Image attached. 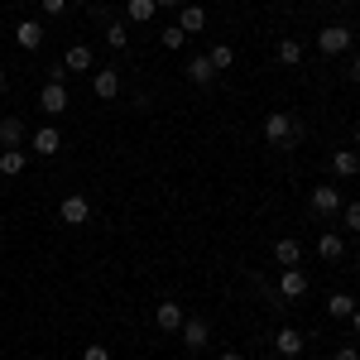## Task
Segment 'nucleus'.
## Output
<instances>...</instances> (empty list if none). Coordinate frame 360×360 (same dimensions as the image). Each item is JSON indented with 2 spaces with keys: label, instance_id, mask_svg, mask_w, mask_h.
<instances>
[{
  "label": "nucleus",
  "instance_id": "obj_1",
  "mask_svg": "<svg viewBox=\"0 0 360 360\" xmlns=\"http://www.w3.org/2000/svg\"><path fill=\"white\" fill-rule=\"evenodd\" d=\"M303 135H307V125L298 120V115H288V111H269L264 115V139H269L274 149H293Z\"/></svg>",
  "mask_w": 360,
  "mask_h": 360
},
{
  "label": "nucleus",
  "instance_id": "obj_2",
  "mask_svg": "<svg viewBox=\"0 0 360 360\" xmlns=\"http://www.w3.org/2000/svg\"><path fill=\"white\" fill-rule=\"evenodd\" d=\"M307 207H312V217H341V207H346V197L336 183H317L312 193H307Z\"/></svg>",
  "mask_w": 360,
  "mask_h": 360
},
{
  "label": "nucleus",
  "instance_id": "obj_3",
  "mask_svg": "<svg viewBox=\"0 0 360 360\" xmlns=\"http://www.w3.org/2000/svg\"><path fill=\"white\" fill-rule=\"evenodd\" d=\"M317 49H322L327 58L351 53V49H356V29H351V25H327L322 34H317Z\"/></svg>",
  "mask_w": 360,
  "mask_h": 360
},
{
  "label": "nucleus",
  "instance_id": "obj_4",
  "mask_svg": "<svg viewBox=\"0 0 360 360\" xmlns=\"http://www.w3.org/2000/svg\"><path fill=\"white\" fill-rule=\"evenodd\" d=\"M68 106H72V96H68V86H63V82H44V86H39V111H44V115H63Z\"/></svg>",
  "mask_w": 360,
  "mask_h": 360
},
{
  "label": "nucleus",
  "instance_id": "obj_5",
  "mask_svg": "<svg viewBox=\"0 0 360 360\" xmlns=\"http://www.w3.org/2000/svg\"><path fill=\"white\" fill-rule=\"evenodd\" d=\"M183 322H188V312H183L178 298H164V303L154 307V327L159 332H183Z\"/></svg>",
  "mask_w": 360,
  "mask_h": 360
},
{
  "label": "nucleus",
  "instance_id": "obj_6",
  "mask_svg": "<svg viewBox=\"0 0 360 360\" xmlns=\"http://www.w3.org/2000/svg\"><path fill=\"white\" fill-rule=\"evenodd\" d=\"M58 217H63L68 226H86L91 221V202H86L82 193H68L63 202H58Z\"/></svg>",
  "mask_w": 360,
  "mask_h": 360
},
{
  "label": "nucleus",
  "instance_id": "obj_7",
  "mask_svg": "<svg viewBox=\"0 0 360 360\" xmlns=\"http://www.w3.org/2000/svg\"><path fill=\"white\" fill-rule=\"evenodd\" d=\"M303 346H307V336L298 332V327H278L274 332V356L293 360V356H303Z\"/></svg>",
  "mask_w": 360,
  "mask_h": 360
},
{
  "label": "nucleus",
  "instance_id": "obj_8",
  "mask_svg": "<svg viewBox=\"0 0 360 360\" xmlns=\"http://www.w3.org/2000/svg\"><path fill=\"white\" fill-rule=\"evenodd\" d=\"M207 341H212V327H207L202 317H188V322H183V346H188L193 356H202V351H207Z\"/></svg>",
  "mask_w": 360,
  "mask_h": 360
},
{
  "label": "nucleus",
  "instance_id": "obj_9",
  "mask_svg": "<svg viewBox=\"0 0 360 360\" xmlns=\"http://www.w3.org/2000/svg\"><path fill=\"white\" fill-rule=\"evenodd\" d=\"M91 91H96V101H115V96H120V72H115V68H96Z\"/></svg>",
  "mask_w": 360,
  "mask_h": 360
},
{
  "label": "nucleus",
  "instance_id": "obj_10",
  "mask_svg": "<svg viewBox=\"0 0 360 360\" xmlns=\"http://www.w3.org/2000/svg\"><path fill=\"white\" fill-rule=\"evenodd\" d=\"M29 149H34L39 159H53L58 149H63V135H58L53 125H44V130H34V139H29Z\"/></svg>",
  "mask_w": 360,
  "mask_h": 360
},
{
  "label": "nucleus",
  "instance_id": "obj_11",
  "mask_svg": "<svg viewBox=\"0 0 360 360\" xmlns=\"http://www.w3.org/2000/svg\"><path fill=\"white\" fill-rule=\"evenodd\" d=\"M274 264H278V269H298V264H303V245H298L293 236L274 240Z\"/></svg>",
  "mask_w": 360,
  "mask_h": 360
},
{
  "label": "nucleus",
  "instance_id": "obj_12",
  "mask_svg": "<svg viewBox=\"0 0 360 360\" xmlns=\"http://www.w3.org/2000/svg\"><path fill=\"white\" fill-rule=\"evenodd\" d=\"M178 29H183V34H202V29H207V10H202V5H188V0H183V5H178Z\"/></svg>",
  "mask_w": 360,
  "mask_h": 360
},
{
  "label": "nucleus",
  "instance_id": "obj_13",
  "mask_svg": "<svg viewBox=\"0 0 360 360\" xmlns=\"http://www.w3.org/2000/svg\"><path fill=\"white\" fill-rule=\"evenodd\" d=\"M307 293V274L303 269H283V278H278V298L288 303V298H303Z\"/></svg>",
  "mask_w": 360,
  "mask_h": 360
},
{
  "label": "nucleus",
  "instance_id": "obj_14",
  "mask_svg": "<svg viewBox=\"0 0 360 360\" xmlns=\"http://www.w3.org/2000/svg\"><path fill=\"white\" fill-rule=\"evenodd\" d=\"M15 44H20L25 53H34V49L44 44V29H39V20H20V25H15Z\"/></svg>",
  "mask_w": 360,
  "mask_h": 360
},
{
  "label": "nucleus",
  "instance_id": "obj_15",
  "mask_svg": "<svg viewBox=\"0 0 360 360\" xmlns=\"http://www.w3.org/2000/svg\"><path fill=\"white\" fill-rule=\"evenodd\" d=\"M63 68L68 72H91L96 63H91V44H72L68 53H63Z\"/></svg>",
  "mask_w": 360,
  "mask_h": 360
},
{
  "label": "nucleus",
  "instance_id": "obj_16",
  "mask_svg": "<svg viewBox=\"0 0 360 360\" xmlns=\"http://www.w3.org/2000/svg\"><path fill=\"white\" fill-rule=\"evenodd\" d=\"M188 82H193V86H212V82H217V68H212V58H207V53H197L193 63H188Z\"/></svg>",
  "mask_w": 360,
  "mask_h": 360
},
{
  "label": "nucleus",
  "instance_id": "obj_17",
  "mask_svg": "<svg viewBox=\"0 0 360 360\" xmlns=\"http://www.w3.org/2000/svg\"><path fill=\"white\" fill-rule=\"evenodd\" d=\"M25 144V120L20 115H5L0 120V149H20Z\"/></svg>",
  "mask_w": 360,
  "mask_h": 360
},
{
  "label": "nucleus",
  "instance_id": "obj_18",
  "mask_svg": "<svg viewBox=\"0 0 360 360\" xmlns=\"http://www.w3.org/2000/svg\"><path fill=\"white\" fill-rule=\"evenodd\" d=\"M332 173H336V178H356V173H360V154H356V149H336V154H332Z\"/></svg>",
  "mask_w": 360,
  "mask_h": 360
},
{
  "label": "nucleus",
  "instance_id": "obj_19",
  "mask_svg": "<svg viewBox=\"0 0 360 360\" xmlns=\"http://www.w3.org/2000/svg\"><path fill=\"white\" fill-rule=\"evenodd\" d=\"M274 63L278 68H298V63H303V44H298V39H278Z\"/></svg>",
  "mask_w": 360,
  "mask_h": 360
},
{
  "label": "nucleus",
  "instance_id": "obj_20",
  "mask_svg": "<svg viewBox=\"0 0 360 360\" xmlns=\"http://www.w3.org/2000/svg\"><path fill=\"white\" fill-rule=\"evenodd\" d=\"M125 15H130V25H149L159 15V5L154 0H125Z\"/></svg>",
  "mask_w": 360,
  "mask_h": 360
},
{
  "label": "nucleus",
  "instance_id": "obj_21",
  "mask_svg": "<svg viewBox=\"0 0 360 360\" xmlns=\"http://www.w3.org/2000/svg\"><path fill=\"white\" fill-rule=\"evenodd\" d=\"M25 149H0V173H5V178H20V173H25Z\"/></svg>",
  "mask_w": 360,
  "mask_h": 360
},
{
  "label": "nucleus",
  "instance_id": "obj_22",
  "mask_svg": "<svg viewBox=\"0 0 360 360\" xmlns=\"http://www.w3.org/2000/svg\"><path fill=\"white\" fill-rule=\"evenodd\" d=\"M351 312H356V298H351V293H332V298H327V317H336V322H346Z\"/></svg>",
  "mask_w": 360,
  "mask_h": 360
},
{
  "label": "nucleus",
  "instance_id": "obj_23",
  "mask_svg": "<svg viewBox=\"0 0 360 360\" xmlns=\"http://www.w3.org/2000/svg\"><path fill=\"white\" fill-rule=\"evenodd\" d=\"M317 255H322V259H346V240H341V236H332V231H327V236H322V240H317Z\"/></svg>",
  "mask_w": 360,
  "mask_h": 360
},
{
  "label": "nucleus",
  "instance_id": "obj_24",
  "mask_svg": "<svg viewBox=\"0 0 360 360\" xmlns=\"http://www.w3.org/2000/svg\"><path fill=\"white\" fill-rule=\"evenodd\" d=\"M101 39H106V49H115V53H120V49L130 44V29L120 25V20H111V25L101 29Z\"/></svg>",
  "mask_w": 360,
  "mask_h": 360
},
{
  "label": "nucleus",
  "instance_id": "obj_25",
  "mask_svg": "<svg viewBox=\"0 0 360 360\" xmlns=\"http://www.w3.org/2000/svg\"><path fill=\"white\" fill-rule=\"evenodd\" d=\"M212 68H217V72H226V68H231V63H236V49H231V44H212Z\"/></svg>",
  "mask_w": 360,
  "mask_h": 360
},
{
  "label": "nucleus",
  "instance_id": "obj_26",
  "mask_svg": "<svg viewBox=\"0 0 360 360\" xmlns=\"http://www.w3.org/2000/svg\"><path fill=\"white\" fill-rule=\"evenodd\" d=\"M159 44H164L168 53H178V49L188 44V34H183V29H178V25H168V29H159Z\"/></svg>",
  "mask_w": 360,
  "mask_h": 360
},
{
  "label": "nucleus",
  "instance_id": "obj_27",
  "mask_svg": "<svg viewBox=\"0 0 360 360\" xmlns=\"http://www.w3.org/2000/svg\"><path fill=\"white\" fill-rule=\"evenodd\" d=\"M341 217H346V231H360V202H346Z\"/></svg>",
  "mask_w": 360,
  "mask_h": 360
},
{
  "label": "nucleus",
  "instance_id": "obj_28",
  "mask_svg": "<svg viewBox=\"0 0 360 360\" xmlns=\"http://www.w3.org/2000/svg\"><path fill=\"white\" fill-rule=\"evenodd\" d=\"M39 10H44V15H68V0H39Z\"/></svg>",
  "mask_w": 360,
  "mask_h": 360
},
{
  "label": "nucleus",
  "instance_id": "obj_29",
  "mask_svg": "<svg viewBox=\"0 0 360 360\" xmlns=\"http://www.w3.org/2000/svg\"><path fill=\"white\" fill-rule=\"evenodd\" d=\"M346 77H351V82L360 86V49H356V53H351V63H346Z\"/></svg>",
  "mask_w": 360,
  "mask_h": 360
},
{
  "label": "nucleus",
  "instance_id": "obj_30",
  "mask_svg": "<svg viewBox=\"0 0 360 360\" xmlns=\"http://www.w3.org/2000/svg\"><path fill=\"white\" fill-rule=\"evenodd\" d=\"M82 360H111V351H106V346H86Z\"/></svg>",
  "mask_w": 360,
  "mask_h": 360
},
{
  "label": "nucleus",
  "instance_id": "obj_31",
  "mask_svg": "<svg viewBox=\"0 0 360 360\" xmlns=\"http://www.w3.org/2000/svg\"><path fill=\"white\" fill-rule=\"evenodd\" d=\"M336 360H360V351H356V346H341V351H336Z\"/></svg>",
  "mask_w": 360,
  "mask_h": 360
},
{
  "label": "nucleus",
  "instance_id": "obj_32",
  "mask_svg": "<svg viewBox=\"0 0 360 360\" xmlns=\"http://www.w3.org/2000/svg\"><path fill=\"white\" fill-rule=\"evenodd\" d=\"M346 322H351V332L360 336V307H356V312H351V317H346Z\"/></svg>",
  "mask_w": 360,
  "mask_h": 360
},
{
  "label": "nucleus",
  "instance_id": "obj_33",
  "mask_svg": "<svg viewBox=\"0 0 360 360\" xmlns=\"http://www.w3.org/2000/svg\"><path fill=\"white\" fill-rule=\"evenodd\" d=\"M154 5H159V10H178L183 0H154Z\"/></svg>",
  "mask_w": 360,
  "mask_h": 360
},
{
  "label": "nucleus",
  "instance_id": "obj_34",
  "mask_svg": "<svg viewBox=\"0 0 360 360\" xmlns=\"http://www.w3.org/2000/svg\"><path fill=\"white\" fill-rule=\"evenodd\" d=\"M221 360H245V356H240V351H231V346H226V351H221Z\"/></svg>",
  "mask_w": 360,
  "mask_h": 360
},
{
  "label": "nucleus",
  "instance_id": "obj_35",
  "mask_svg": "<svg viewBox=\"0 0 360 360\" xmlns=\"http://www.w3.org/2000/svg\"><path fill=\"white\" fill-rule=\"evenodd\" d=\"M5 82H10V77H5V63H0V91H5Z\"/></svg>",
  "mask_w": 360,
  "mask_h": 360
},
{
  "label": "nucleus",
  "instance_id": "obj_36",
  "mask_svg": "<svg viewBox=\"0 0 360 360\" xmlns=\"http://www.w3.org/2000/svg\"><path fill=\"white\" fill-rule=\"evenodd\" d=\"M356 154H360V125H356Z\"/></svg>",
  "mask_w": 360,
  "mask_h": 360
},
{
  "label": "nucleus",
  "instance_id": "obj_37",
  "mask_svg": "<svg viewBox=\"0 0 360 360\" xmlns=\"http://www.w3.org/2000/svg\"><path fill=\"white\" fill-rule=\"evenodd\" d=\"M264 360H283V356H264Z\"/></svg>",
  "mask_w": 360,
  "mask_h": 360
},
{
  "label": "nucleus",
  "instance_id": "obj_38",
  "mask_svg": "<svg viewBox=\"0 0 360 360\" xmlns=\"http://www.w3.org/2000/svg\"><path fill=\"white\" fill-rule=\"evenodd\" d=\"M327 5H341V0H327Z\"/></svg>",
  "mask_w": 360,
  "mask_h": 360
},
{
  "label": "nucleus",
  "instance_id": "obj_39",
  "mask_svg": "<svg viewBox=\"0 0 360 360\" xmlns=\"http://www.w3.org/2000/svg\"><path fill=\"white\" fill-rule=\"evenodd\" d=\"M188 360H202V356H188Z\"/></svg>",
  "mask_w": 360,
  "mask_h": 360
}]
</instances>
